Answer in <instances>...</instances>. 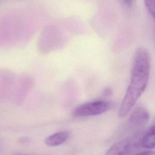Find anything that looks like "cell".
<instances>
[{
	"mask_svg": "<svg viewBox=\"0 0 155 155\" xmlns=\"http://www.w3.org/2000/svg\"><path fill=\"white\" fill-rule=\"evenodd\" d=\"M150 73L149 53L145 48L140 47L136 49L134 55L130 82L119 108V117H125L133 110L147 88Z\"/></svg>",
	"mask_w": 155,
	"mask_h": 155,
	"instance_id": "1",
	"label": "cell"
},
{
	"mask_svg": "<svg viewBox=\"0 0 155 155\" xmlns=\"http://www.w3.org/2000/svg\"><path fill=\"white\" fill-rule=\"evenodd\" d=\"M144 131L139 130L113 144L105 155H133L142 146V138Z\"/></svg>",
	"mask_w": 155,
	"mask_h": 155,
	"instance_id": "2",
	"label": "cell"
},
{
	"mask_svg": "<svg viewBox=\"0 0 155 155\" xmlns=\"http://www.w3.org/2000/svg\"><path fill=\"white\" fill-rule=\"evenodd\" d=\"M111 106V102L107 101L97 100L91 101L76 107L73 111V115L76 117L99 115L109 110Z\"/></svg>",
	"mask_w": 155,
	"mask_h": 155,
	"instance_id": "3",
	"label": "cell"
},
{
	"mask_svg": "<svg viewBox=\"0 0 155 155\" xmlns=\"http://www.w3.org/2000/svg\"><path fill=\"white\" fill-rule=\"evenodd\" d=\"M128 120V126L134 131L141 129L148 123L150 115L148 110L142 106H139L132 110Z\"/></svg>",
	"mask_w": 155,
	"mask_h": 155,
	"instance_id": "4",
	"label": "cell"
},
{
	"mask_svg": "<svg viewBox=\"0 0 155 155\" xmlns=\"http://www.w3.org/2000/svg\"><path fill=\"white\" fill-rule=\"evenodd\" d=\"M70 136V132L68 130L59 131L47 137L45 139V143L48 147L59 146L65 142Z\"/></svg>",
	"mask_w": 155,
	"mask_h": 155,
	"instance_id": "5",
	"label": "cell"
},
{
	"mask_svg": "<svg viewBox=\"0 0 155 155\" xmlns=\"http://www.w3.org/2000/svg\"><path fill=\"white\" fill-rule=\"evenodd\" d=\"M142 146L148 149L155 148V124L144 131L142 138Z\"/></svg>",
	"mask_w": 155,
	"mask_h": 155,
	"instance_id": "6",
	"label": "cell"
},
{
	"mask_svg": "<svg viewBox=\"0 0 155 155\" xmlns=\"http://www.w3.org/2000/svg\"><path fill=\"white\" fill-rule=\"evenodd\" d=\"M147 10L155 21V0H143Z\"/></svg>",
	"mask_w": 155,
	"mask_h": 155,
	"instance_id": "7",
	"label": "cell"
},
{
	"mask_svg": "<svg viewBox=\"0 0 155 155\" xmlns=\"http://www.w3.org/2000/svg\"><path fill=\"white\" fill-rule=\"evenodd\" d=\"M135 155H155L154 151H145L137 153Z\"/></svg>",
	"mask_w": 155,
	"mask_h": 155,
	"instance_id": "8",
	"label": "cell"
},
{
	"mask_svg": "<svg viewBox=\"0 0 155 155\" xmlns=\"http://www.w3.org/2000/svg\"><path fill=\"white\" fill-rule=\"evenodd\" d=\"M111 94V90L110 88H106L104 91V95L105 96H108Z\"/></svg>",
	"mask_w": 155,
	"mask_h": 155,
	"instance_id": "9",
	"label": "cell"
},
{
	"mask_svg": "<svg viewBox=\"0 0 155 155\" xmlns=\"http://www.w3.org/2000/svg\"><path fill=\"white\" fill-rule=\"evenodd\" d=\"M122 1L127 5H131L133 3V0H122Z\"/></svg>",
	"mask_w": 155,
	"mask_h": 155,
	"instance_id": "10",
	"label": "cell"
}]
</instances>
